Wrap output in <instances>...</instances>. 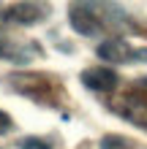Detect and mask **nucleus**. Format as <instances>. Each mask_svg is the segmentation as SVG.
Wrapping results in <instances>:
<instances>
[{"mask_svg":"<svg viewBox=\"0 0 147 149\" xmlns=\"http://www.w3.org/2000/svg\"><path fill=\"white\" fill-rule=\"evenodd\" d=\"M98 57L106 63H142V60H147V49H131L125 41L112 38L98 46Z\"/></svg>","mask_w":147,"mask_h":149,"instance_id":"nucleus-1","label":"nucleus"},{"mask_svg":"<svg viewBox=\"0 0 147 149\" xmlns=\"http://www.w3.org/2000/svg\"><path fill=\"white\" fill-rule=\"evenodd\" d=\"M49 8L38 0H22V3H14L11 8H6V19L14 22V24H38L41 19L46 16Z\"/></svg>","mask_w":147,"mask_h":149,"instance_id":"nucleus-2","label":"nucleus"},{"mask_svg":"<svg viewBox=\"0 0 147 149\" xmlns=\"http://www.w3.org/2000/svg\"><path fill=\"white\" fill-rule=\"evenodd\" d=\"M68 22H71V27L79 33V36H96V33L101 30L96 14H93L90 8H84V6H71V11H68Z\"/></svg>","mask_w":147,"mask_h":149,"instance_id":"nucleus-3","label":"nucleus"},{"mask_svg":"<svg viewBox=\"0 0 147 149\" xmlns=\"http://www.w3.org/2000/svg\"><path fill=\"white\" fill-rule=\"evenodd\" d=\"M82 84L87 90H96V92H109L117 84V73L109 71V68H87L82 73Z\"/></svg>","mask_w":147,"mask_h":149,"instance_id":"nucleus-4","label":"nucleus"},{"mask_svg":"<svg viewBox=\"0 0 147 149\" xmlns=\"http://www.w3.org/2000/svg\"><path fill=\"white\" fill-rule=\"evenodd\" d=\"M125 117L136 125H147V90H136L125 98Z\"/></svg>","mask_w":147,"mask_h":149,"instance_id":"nucleus-5","label":"nucleus"},{"mask_svg":"<svg viewBox=\"0 0 147 149\" xmlns=\"http://www.w3.org/2000/svg\"><path fill=\"white\" fill-rule=\"evenodd\" d=\"M101 149H134V144L128 138H120V136H103Z\"/></svg>","mask_w":147,"mask_h":149,"instance_id":"nucleus-6","label":"nucleus"},{"mask_svg":"<svg viewBox=\"0 0 147 149\" xmlns=\"http://www.w3.org/2000/svg\"><path fill=\"white\" fill-rule=\"evenodd\" d=\"M19 149H49V144L41 141V138H25L19 144Z\"/></svg>","mask_w":147,"mask_h":149,"instance_id":"nucleus-7","label":"nucleus"},{"mask_svg":"<svg viewBox=\"0 0 147 149\" xmlns=\"http://www.w3.org/2000/svg\"><path fill=\"white\" fill-rule=\"evenodd\" d=\"M11 130V117L6 111H0V133H8Z\"/></svg>","mask_w":147,"mask_h":149,"instance_id":"nucleus-8","label":"nucleus"}]
</instances>
